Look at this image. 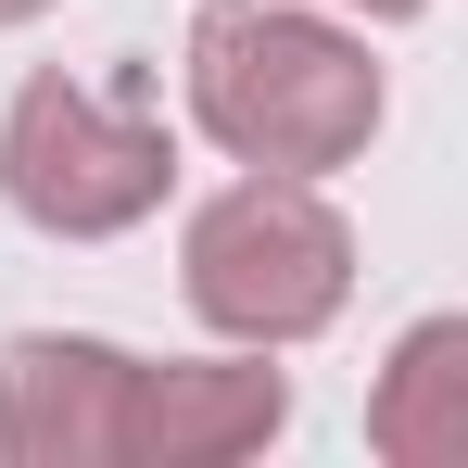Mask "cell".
<instances>
[{"label":"cell","instance_id":"cell-1","mask_svg":"<svg viewBox=\"0 0 468 468\" xmlns=\"http://www.w3.org/2000/svg\"><path fill=\"white\" fill-rule=\"evenodd\" d=\"M190 127L229 165L329 177L380 140V64L355 26L279 13V0H203L190 26Z\"/></svg>","mask_w":468,"mask_h":468},{"label":"cell","instance_id":"cell-2","mask_svg":"<svg viewBox=\"0 0 468 468\" xmlns=\"http://www.w3.org/2000/svg\"><path fill=\"white\" fill-rule=\"evenodd\" d=\"M177 292H190L203 329H229V342H253V355L316 342L329 316L355 304V229H342V203H329L316 177L253 165V177H229L216 203H190Z\"/></svg>","mask_w":468,"mask_h":468},{"label":"cell","instance_id":"cell-3","mask_svg":"<svg viewBox=\"0 0 468 468\" xmlns=\"http://www.w3.org/2000/svg\"><path fill=\"white\" fill-rule=\"evenodd\" d=\"M165 127L140 101H114V89H77V77H26L13 89V114H0V190H13V216L51 240H114L140 229L165 203Z\"/></svg>","mask_w":468,"mask_h":468},{"label":"cell","instance_id":"cell-4","mask_svg":"<svg viewBox=\"0 0 468 468\" xmlns=\"http://www.w3.org/2000/svg\"><path fill=\"white\" fill-rule=\"evenodd\" d=\"M0 456L13 468H140V355L89 329L0 342Z\"/></svg>","mask_w":468,"mask_h":468},{"label":"cell","instance_id":"cell-5","mask_svg":"<svg viewBox=\"0 0 468 468\" xmlns=\"http://www.w3.org/2000/svg\"><path fill=\"white\" fill-rule=\"evenodd\" d=\"M279 431H292L279 367H240V355L140 367V468H229V456H266Z\"/></svg>","mask_w":468,"mask_h":468},{"label":"cell","instance_id":"cell-6","mask_svg":"<svg viewBox=\"0 0 468 468\" xmlns=\"http://www.w3.org/2000/svg\"><path fill=\"white\" fill-rule=\"evenodd\" d=\"M367 443L392 468H456L468 456V316H418L367 392Z\"/></svg>","mask_w":468,"mask_h":468},{"label":"cell","instance_id":"cell-7","mask_svg":"<svg viewBox=\"0 0 468 468\" xmlns=\"http://www.w3.org/2000/svg\"><path fill=\"white\" fill-rule=\"evenodd\" d=\"M342 13H367V26H405V13H431V0H342Z\"/></svg>","mask_w":468,"mask_h":468},{"label":"cell","instance_id":"cell-8","mask_svg":"<svg viewBox=\"0 0 468 468\" xmlns=\"http://www.w3.org/2000/svg\"><path fill=\"white\" fill-rule=\"evenodd\" d=\"M26 13H51V0H0V26H26Z\"/></svg>","mask_w":468,"mask_h":468}]
</instances>
